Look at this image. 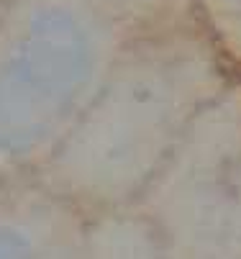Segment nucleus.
<instances>
[{
  "label": "nucleus",
  "mask_w": 241,
  "mask_h": 259,
  "mask_svg": "<svg viewBox=\"0 0 241 259\" xmlns=\"http://www.w3.org/2000/svg\"><path fill=\"white\" fill-rule=\"evenodd\" d=\"M90 0H0V169L62 131L103 59L106 23Z\"/></svg>",
  "instance_id": "nucleus-1"
},
{
  "label": "nucleus",
  "mask_w": 241,
  "mask_h": 259,
  "mask_svg": "<svg viewBox=\"0 0 241 259\" xmlns=\"http://www.w3.org/2000/svg\"><path fill=\"white\" fill-rule=\"evenodd\" d=\"M0 259H33V241L8 218H0Z\"/></svg>",
  "instance_id": "nucleus-2"
},
{
  "label": "nucleus",
  "mask_w": 241,
  "mask_h": 259,
  "mask_svg": "<svg viewBox=\"0 0 241 259\" xmlns=\"http://www.w3.org/2000/svg\"><path fill=\"white\" fill-rule=\"evenodd\" d=\"M216 11H226V13H241V0H213Z\"/></svg>",
  "instance_id": "nucleus-3"
}]
</instances>
